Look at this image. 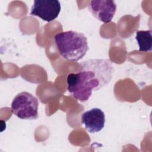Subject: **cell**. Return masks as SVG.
Wrapping results in <instances>:
<instances>
[{"instance_id":"cell-7","label":"cell","mask_w":152,"mask_h":152,"mask_svg":"<svg viewBox=\"0 0 152 152\" xmlns=\"http://www.w3.org/2000/svg\"><path fill=\"white\" fill-rule=\"evenodd\" d=\"M151 30H139L136 33L135 39L139 45V51L151 52L152 50Z\"/></svg>"},{"instance_id":"cell-5","label":"cell","mask_w":152,"mask_h":152,"mask_svg":"<svg viewBox=\"0 0 152 152\" xmlns=\"http://www.w3.org/2000/svg\"><path fill=\"white\" fill-rule=\"evenodd\" d=\"M89 11L98 20L110 23L116 11L117 5L112 0H93L88 5Z\"/></svg>"},{"instance_id":"cell-1","label":"cell","mask_w":152,"mask_h":152,"mask_svg":"<svg viewBox=\"0 0 152 152\" xmlns=\"http://www.w3.org/2000/svg\"><path fill=\"white\" fill-rule=\"evenodd\" d=\"M113 67L107 59H91L80 64V70L67 77V89L73 97L87 102L93 90H98L108 84L112 78Z\"/></svg>"},{"instance_id":"cell-3","label":"cell","mask_w":152,"mask_h":152,"mask_svg":"<svg viewBox=\"0 0 152 152\" xmlns=\"http://www.w3.org/2000/svg\"><path fill=\"white\" fill-rule=\"evenodd\" d=\"M39 101L31 93L23 91L17 94L11 103L12 113L21 119L34 120L38 118Z\"/></svg>"},{"instance_id":"cell-2","label":"cell","mask_w":152,"mask_h":152,"mask_svg":"<svg viewBox=\"0 0 152 152\" xmlns=\"http://www.w3.org/2000/svg\"><path fill=\"white\" fill-rule=\"evenodd\" d=\"M54 43L59 54L69 62H77L82 59L89 49L86 36L72 30L56 34Z\"/></svg>"},{"instance_id":"cell-6","label":"cell","mask_w":152,"mask_h":152,"mask_svg":"<svg viewBox=\"0 0 152 152\" xmlns=\"http://www.w3.org/2000/svg\"><path fill=\"white\" fill-rule=\"evenodd\" d=\"M81 119V124L90 133L101 131L105 124L104 113L97 107H94L83 112Z\"/></svg>"},{"instance_id":"cell-4","label":"cell","mask_w":152,"mask_h":152,"mask_svg":"<svg viewBox=\"0 0 152 152\" xmlns=\"http://www.w3.org/2000/svg\"><path fill=\"white\" fill-rule=\"evenodd\" d=\"M60 11L61 4L58 0H34L30 14L50 22L58 17Z\"/></svg>"}]
</instances>
